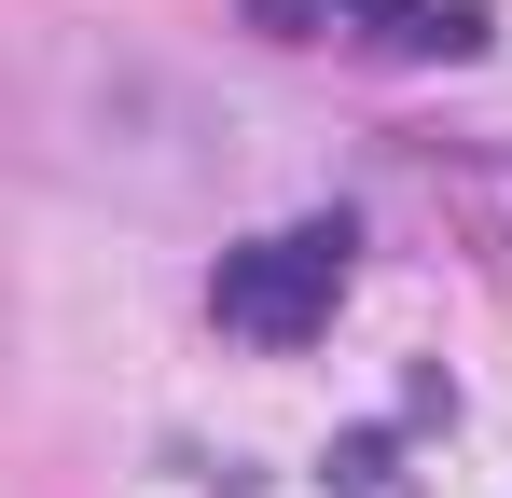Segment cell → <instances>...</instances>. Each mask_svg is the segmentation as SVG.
<instances>
[{"mask_svg": "<svg viewBox=\"0 0 512 498\" xmlns=\"http://www.w3.org/2000/svg\"><path fill=\"white\" fill-rule=\"evenodd\" d=\"M346 222H263V236L222 249V277H208V319L236 332V346H319L346 305Z\"/></svg>", "mask_w": 512, "mask_h": 498, "instance_id": "cell-1", "label": "cell"}, {"mask_svg": "<svg viewBox=\"0 0 512 498\" xmlns=\"http://www.w3.org/2000/svg\"><path fill=\"white\" fill-rule=\"evenodd\" d=\"M263 42H333V56H388V70H471L485 56V0H250Z\"/></svg>", "mask_w": 512, "mask_h": 498, "instance_id": "cell-2", "label": "cell"}]
</instances>
